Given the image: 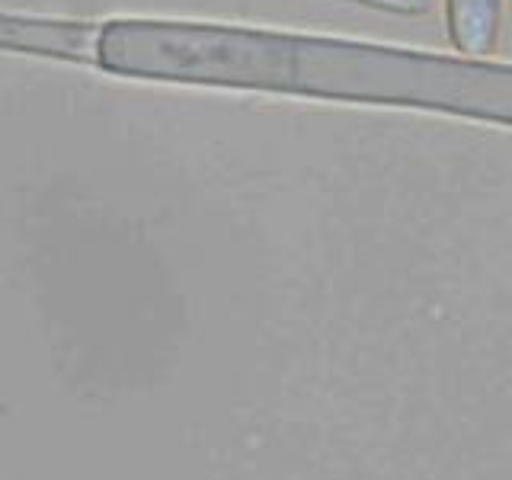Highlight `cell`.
Segmentation results:
<instances>
[{
  "label": "cell",
  "instance_id": "1",
  "mask_svg": "<svg viewBox=\"0 0 512 480\" xmlns=\"http://www.w3.org/2000/svg\"><path fill=\"white\" fill-rule=\"evenodd\" d=\"M503 23V0H448V36L464 55H490Z\"/></svg>",
  "mask_w": 512,
  "mask_h": 480
},
{
  "label": "cell",
  "instance_id": "2",
  "mask_svg": "<svg viewBox=\"0 0 512 480\" xmlns=\"http://www.w3.org/2000/svg\"><path fill=\"white\" fill-rule=\"evenodd\" d=\"M90 29H77L68 23H29L0 16V45L7 48H32L48 55H77L80 45H87Z\"/></svg>",
  "mask_w": 512,
  "mask_h": 480
},
{
  "label": "cell",
  "instance_id": "3",
  "mask_svg": "<svg viewBox=\"0 0 512 480\" xmlns=\"http://www.w3.org/2000/svg\"><path fill=\"white\" fill-rule=\"evenodd\" d=\"M362 4H372L381 10H397V13H423V10H429L432 0H362Z\"/></svg>",
  "mask_w": 512,
  "mask_h": 480
}]
</instances>
